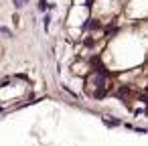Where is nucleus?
I'll return each mask as SVG.
<instances>
[{
  "mask_svg": "<svg viewBox=\"0 0 148 146\" xmlns=\"http://www.w3.org/2000/svg\"><path fill=\"white\" fill-rule=\"evenodd\" d=\"M87 23H89V8H87V4H77V6H73L71 12H69V16H67V25H69V27L83 29Z\"/></svg>",
  "mask_w": 148,
  "mask_h": 146,
  "instance_id": "3",
  "label": "nucleus"
},
{
  "mask_svg": "<svg viewBox=\"0 0 148 146\" xmlns=\"http://www.w3.org/2000/svg\"><path fill=\"white\" fill-rule=\"evenodd\" d=\"M39 10L41 12H47L49 10V2H47V0H39Z\"/></svg>",
  "mask_w": 148,
  "mask_h": 146,
  "instance_id": "4",
  "label": "nucleus"
},
{
  "mask_svg": "<svg viewBox=\"0 0 148 146\" xmlns=\"http://www.w3.org/2000/svg\"><path fill=\"white\" fill-rule=\"evenodd\" d=\"M12 2H14V6H16V8H23V6L27 4V0H12Z\"/></svg>",
  "mask_w": 148,
  "mask_h": 146,
  "instance_id": "6",
  "label": "nucleus"
},
{
  "mask_svg": "<svg viewBox=\"0 0 148 146\" xmlns=\"http://www.w3.org/2000/svg\"><path fill=\"white\" fill-rule=\"evenodd\" d=\"M29 91H31V85H29V81L25 77L10 75V77L0 81V101H2V104L21 101Z\"/></svg>",
  "mask_w": 148,
  "mask_h": 146,
  "instance_id": "1",
  "label": "nucleus"
},
{
  "mask_svg": "<svg viewBox=\"0 0 148 146\" xmlns=\"http://www.w3.org/2000/svg\"><path fill=\"white\" fill-rule=\"evenodd\" d=\"M83 89L87 95L99 99L108 93V89H112V77L108 73V69H101L99 65L83 79Z\"/></svg>",
  "mask_w": 148,
  "mask_h": 146,
  "instance_id": "2",
  "label": "nucleus"
},
{
  "mask_svg": "<svg viewBox=\"0 0 148 146\" xmlns=\"http://www.w3.org/2000/svg\"><path fill=\"white\" fill-rule=\"evenodd\" d=\"M0 35L6 37V39H10V37H12V31H10V29H6V27H0Z\"/></svg>",
  "mask_w": 148,
  "mask_h": 146,
  "instance_id": "5",
  "label": "nucleus"
}]
</instances>
